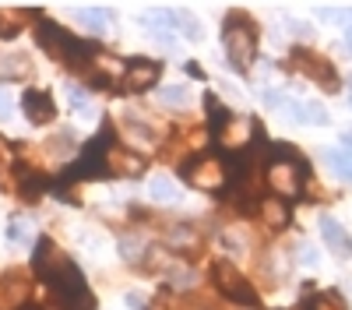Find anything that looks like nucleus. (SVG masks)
Masks as SVG:
<instances>
[{"mask_svg":"<svg viewBox=\"0 0 352 310\" xmlns=\"http://www.w3.org/2000/svg\"><path fill=\"white\" fill-rule=\"evenodd\" d=\"M74 18L88 28L92 36H102L106 28H109V11L106 8H96V4H85V8H78L74 11Z\"/></svg>","mask_w":352,"mask_h":310,"instance_id":"14","label":"nucleus"},{"mask_svg":"<svg viewBox=\"0 0 352 310\" xmlns=\"http://www.w3.org/2000/svg\"><path fill=\"white\" fill-rule=\"evenodd\" d=\"M222 43H226V60L236 71H250L254 56H257V25L247 14H229L222 28Z\"/></svg>","mask_w":352,"mask_h":310,"instance_id":"2","label":"nucleus"},{"mask_svg":"<svg viewBox=\"0 0 352 310\" xmlns=\"http://www.w3.org/2000/svg\"><path fill=\"white\" fill-rule=\"evenodd\" d=\"M148 194L155 197V201H176V187L169 177H152L148 180Z\"/></svg>","mask_w":352,"mask_h":310,"instance_id":"20","label":"nucleus"},{"mask_svg":"<svg viewBox=\"0 0 352 310\" xmlns=\"http://www.w3.org/2000/svg\"><path fill=\"white\" fill-rule=\"evenodd\" d=\"M159 74H162L159 60H148V56H131V60L124 64L120 89H124V92H148L152 85L159 81Z\"/></svg>","mask_w":352,"mask_h":310,"instance_id":"6","label":"nucleus"},{"mask_svg":"<svg viewBox=\"0 0 352 310\" xmlns=\"http://www.w3.org/2000/svg\"><path fill=\"white\" fill-rule=\"evenodd\" d=\"M268 187L275 190V197L289 201L303 190V180H307V159L300 152H292L289 145H275L272 148V159H268V173H264Z\"/></svg>","mask_w":352,"mask_h":310,"instance_id":"1","label":"nucleus"},{"mask_svg":"<svg viewBox=\"0 0 352 310\" xmlns=\"http://www.w3.org/2000/svg\"><path fill=\"white\" fill-rule=\"evenodd\" d=\"M67 96H71V106H74V113H81V117H88V113H92V106H88L85 92H78V89H67Z\"/></svg>","mask_w":352,"mask_h":310,"instance_id":"24","label":"nucleus"},{"mask_svg":"<svg viewBox=\"0 0 352 310\" xmlns=\"http://www.w3.org/2000/svg\"><path fill=\"white\" fill-rule=\"evenodd\" d=\"M0 166H8V162H4V145H0Z\"/></svg>","mask_w":352,"mask_h":310,"instance_id":"29","label":"nucleus"},{"mask_svg":"<svg viewBox=\"0 0 352 310\" xmlns=\"http://www.w3.org/2000/svg\"><path fill=\"white\" fill-rule=\"evenodd\" d=\"M180 173H184V180H187L190 187L215 194V190H222L226 180H229V166H226L219 155H197V159H190L187 166H180Z\"/></svg>","mask_w":352,"mask_h":310,"instance_id":"3","label":"nucleus"},{"mask_svg":"<svg viewBox=\"0 0 352 310\" xmlns=\"http://www.w3.org/2000/svg\"><path fill=\"white\" fill-rule=\"evenodd\" d=\"M257 215L264 219V225H272V230H285L292 212H289V201H282V197H264V201H257Z\"/></svg>","mask_w":352,"mask_h":310,"instance_id":"11","label":"nucleus"},{"mask_svg":"<svg viewBox=\"0 0 352 310\" xmlns=\"http://www.w3.org/2000/svg\"><path fill=\"white\" fill-rule=\"evenodd\" d=\"M162 102H166V106H187V102H190V89H187V85L162 89Z\"/></svg>","mask_w":352,"mask_h":310,"instance_id":"21","label":"nucleus"},{"mask_svg":"<svg viewBox=\"0 0 352 310\" xmlns=\"http://www.w3.org/2000/svg\"><path fill=\"white\" fill-rule=\"evenodd\" d=\"M14 177H18V194H21V201H25V205H39L43 194H46V187H50V177L32 173V169H25L21 162L14 166Z\"/></svg>","mask_w":352,"mask_h":310,"instance_id":"10","label":"nucleus"},{"mask_svg":"<svg viewBox=\"0 0 352 310\" xmlns=\"http://www.w3.org/2000/svg\"><path fill=\"white\" fill-rule=\"evenodd\" d=\"M324 162H331L335 173L352 184V152H345V148H342V152H338V148H328V152H324Z\"/></svg>","mask_w":352,"mask_h":310,"instance_id":"18","label":"nucleus"},{"mask_svg":"<svg viewBox=\"0 0 352 310\" xmlns=\"http://www.w3.org/2000/svg\"><path fill=\"white\" fill-rule=\"evenodd\" d=\"M124 134L131 141H138V145H152V141H155V134L144 127V124H124Z\"/></svg>","mask_w":352,"mask_h":310,"instance_id":"23","label":"nucleus"},{"mask_svg":"<svg viewBox=\"0 0 352 310\" xmlns=\"http://www.w3.org/2000/svg\"><path fill=\"white\" fill-rule=\"evenodd\" d=\"M32 74V64H28V56L25 53H8V56H0V78L4 81H21Z\"/></svg>","mask_w":352,"mask_h":310,"instance_id":"15","label":"nucleus"},{"mask_svg":"<svg viewBox=\"0 0 352 310\" xmlns=\"http://www.w3.org/2000/svg\"><path fill=\"white\" fill-rule=\"evenodd\" d=\"M21 109H25V120L32 127H46L56 120V102L46 89H28L21 96Z\"/></svg>","mask_w":352,"mask_h":310,"instance_id":"7","label":"nucleus"},{"mask_svg":"<svg viewBox=\"0 0 352 310\" xmlns=\"http://www.w3.org/2000/svg\"><path fill=\"white\" fill-rule=\"evenodd\" d=\"M307 310H345V307H342V300L335 293H320V296H314L307 303Z\"/></svg>","mask_w":352,"mask_h":310,"instance_id":"22","label":"nucleus"},{"mask_svg":"<svg viewBox=\"0 0 352 310\" xmlns=\"http://www.w3.org/2000/svg\"><path fill=\"white\" fill-rule=\"evenodd\" d=\"M36 21V11H4L0 8V39H18L25 32V25Z\"/></svg>","mask_w":352,"mask_h":310,"instance_id":"12","label":"nucleus"},{"mask_svg":"<svg viewBox=\"0 0 352 310\" xmlns=\"http://www.w3.org/2000/svg\"><path fill=\"white\" fill-rule=\"evenodd\" d=\"M144 162L138 152H131V148H124V145H113L109 152H106V169H109V177H124V180H138L141 173H144Z\"/></svg>","mask_w":352,"mask_h":310,"instance_id":"8","label":"nucleus"},{"mask_svg":"<svg viewBox=\"0 0 352 310\" xmlns=\"http://www.w3.org/2000/svg\"><path fill=\"white\" fill-rule=\"evenodd\" d=\"M289 67H292V71H300V74H307V78H314L324 92H338V89H342L335 67H331L328 60H320V56H317V53H310V49H292Z\"/></svg>","mask_w":352,"mask_h":310,"instance_id":"5","label":"nucleus"},{"mask_svg":"<svg viewBox=\"0 0 352 310\" xmlns=\"http://www.w3.org/2000/svg\"><path fill=\"white\" fill-rule=\"evenodd\" d=\"M0 117H11V99H8V89H0Z\"/></svg>","mask_w":352,"mask_h":310,"instance_id":"27","label":"nucleus"},{"mask_svg":"<svg viewBox=\"0 0 352 310\" xmlns=\"http://www.w3.org/2000/svg\"><path fill=\"white\" fill-rule=\"evenodd\" d=\"M64 265H67V254L56 247L50 236H39V240H36V254H32V268H36V275L46 282L50 275H56Z\"/></svg>","mask_w":352,"mask_h":310,"instance_id":"9","label":"nucleus"},{"mask_svg":"<svg viewBox=\"0 0 352 310\" xmlns=\"http://www.w3.org/2000/svg\"><path fill=\"white\" fill-rule=\"evenodd\" d=\"M127 303H131L134 310H144V303H148V296H144V293H127Z\"/></svg>","mask_w":352,"mask_h":310,"instance_id":"26","label":"nucleus"},{"mask_svg":"<svg viewBox=\"0 0 352 310\" xmlns=\"http://www.w3.org/2000/svg\"><path fill=\"white\" fill-rule=\"evenodd\" d=\"M342 145H345V152H352V131H345V134H342Z\"/></svg>","mask_w":352,"mask_h":310,"instance_id":"28","label":"nucleus"},{"mask_svg":"<svg viewBox=\"0 0 352 310\" xmlns=\"http://www.w3.org/2000/svg\"><path fill=\"white\" fill-rule=\"evenodd\" d=\"M212 282H215V289H219L226 300L243 303V307H257V293H254V286L243 278V272H240V268H232L229 261H215V265H212Z\"/></svg>","mask_w":352,"mask_h":310,"instance_id":"4","label":"nucleus"},{"mask_svg":"<svg viewBox=\"0 0 352 310\" xmlns=\"http://www.w3.org/2000/svg\"><path fill=\"white\" fill-rule=\"evenodd\" d=\"M74 145H78V134L67 127V131H60V134H53L46 148H50L53 155H67V152H74Z\"/></svg>","mask_w":352,"mask_h":310,"instance_id":"19","label":"nucleus"},{"mask_svg":"<svg viewBox=\"0 0 352 310\" xmlns=\"http://www.w3.org/2000/svg\"><path fill=\"white\" fill-rule=\"evenodd\" d=\"M204 109H208V120H212V134H219L222 137V131L232 124V117H229V109L208 92V96H204Z\"/></svg>","mask_w":352,"mask_h":310,"instance_id":"16","label":"nucleus"},{"mask_svg":"<svg viewBox=\"0 0 352 310\" xmlns=\"http://www.w3.org/2000/svg\"><path fill=\"white\" fill-rule=\"evenodd\" d=\"M169 21H173V28H180V32L190 39V43H197L201 39V28H197V18L194 14H187L184 8H176V11H169Z\"/></svg>","mask_w":352,"mask_h":310,"instance_id":"17","label":"nucleus"},{"mask_svg":"<svg viewBox=\"0 0 352 310\" xmlns=\"http://www.w3.org/2000/svg\"><path fill=\"white\" fill-rule=\"evenodd\" d=\"M8 240H14V243H28V233H25V222H8Z\"/></svg>","mask_w":352,"mask_h":310,"instance_id":"25","label":"nucleus"},{"mask_svg":"<svg viewBox=\"0 0 352 310\" xmlns=\"http://www.w3.org/2000/svg\"><path fill=\"white\" fill-rule=\"evenodd\" d=\"M320 236H324V243L338 254V258H345V254L352 250V240L345 236V230H342V225L331 219V215H324V219H320Z\"/></svg>","mask_w":352,"mask_h":310,"instance_id":"13","label":"nucleus"}]
</instances>
